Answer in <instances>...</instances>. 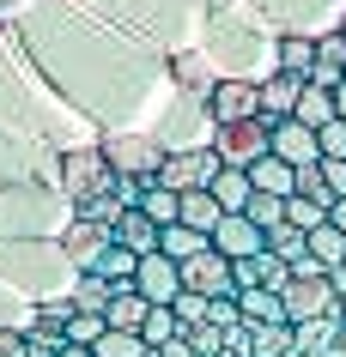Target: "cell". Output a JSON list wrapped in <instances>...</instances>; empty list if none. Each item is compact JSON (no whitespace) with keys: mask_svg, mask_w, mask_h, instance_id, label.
<instances>
[{"mask_svg":"<svg viewBox=\"0 0 346 357\" xmlns=\"http://www.w3.org/2000/svg\"><path fill=\"white\" fill-rule=\"evenodd\" d=\"M291 357H310V351H291Z\"/></svg>","mask_w":346,"mask_h":357,"instance_id":"obj_42","label":"cell"},{"mask_svg":"<svg viewBox=\"0 0 346 357\" xmlns=\"http://www.w3.org/2000/svg\"><path fill=\"white\" fill-rule=\"evenodd\" d=\"M146 315H152V303L140 297L134 284H115L110 303H103V327H115V333H140V327H146Z\"/></svg>","mask_w":346,"mask_h":357,"instance_id":"obj_12","label":"cell"},{"mask_svg":"<svg viewBox=\"0 0 346 357\" xmlns=\"http://www.w3.org/2000/svg\"><path fill=\"white\" fill-rule=\"evenodd\" d=\"M176 333H182V321H176V309H171V303H152V315H146L140 339H146V345H164V339H176Z\"/></svg>","mask_w":346,"mask_h":357,"instance_id":"obj_33","label":"cell"},{"mask_svg":"<svg viewBox=\"0 0 346 357\" xmlns=\"http://www.w3.org/2000/svg\"><path fill=\"white\" fill-rule=\"evenodd\" d=\"M334 291H340V315H346V266H334Z\"/></svg>","mask_w":346,"mask_h":357,"instance_id":"obj_40","label":"cell"},{"mask_svg":"<svg viewBox=\"0 0 346 357\" xmlns=\"http://www.w3.org/2000/svg\"><path fill=\"white\" fill-rule=\"evenodd\" d=\"M298 121H304V128H316L322 133L328 121H334V91H328V85H316V79H304V91H298Z\"/></svg>","mask_w":346,"mask_h":357,"instance_id":"obj_21","label":"cell"},{"mask_svg":"<svg viewBox=\"0 0 346 357\" xmlns=\"http://www.w3.org/2000/svg\"><path fill=\"white\" fill-rule=\"evenodd\" d=\"M340 327H346L340 315L298 321V327H291V345H298V351H310V357H328V351H334V339H340Z\"/></svg>","mask_w":346,"mask_h":357,"instance_id":"obj_14","label":"cell"},{"mask_svg":"<svg viewBox=\"0 0 346 357\" xmlns=\"http://www.w3.org/2000/svg\"><path fill=\"white\" fill-rule=\"evenodd\" d=\"M334 115H340V121H346V79H340V85H334Z\"/></svg>","mask_w":346,"mask_h":357,"instance_id":"obj_39","label":"cell"},{"mask_svg":"<svg viewBox=\"0 0 346 357\" xmlns=\"http://www.w3.org/2000/svg\"><path fill=\"white\" fill-rule=\"evenodd\" d=\"M134 206L146 212V218H152L158 230H164V225H176V212H182V194H176V188H164V182H146Z\"/></svg>","mask_w":346,"mask_h":357,"instance_id":"obj_25","label":"cell"},{"mask_svg":"<svg viewBox=\"0 0 346 357\" xmlns=\"http://www.w3.org/2000/svg\"><path fill=\"white\" fill-rule=\"evenodd\" d=\"M316 139H322V158H346V121H340V115H334Z\"/></svg>","mask_w":346,"mask_h":357,"instance_id":"obj_37","label":"cell"},{"mask_svg":"<svg viewBox=\"0 0 346 357\" xmlns=\"http://www.w3.org/2000/svg\"><path fill=\"white\" fill-rule=\"evenodd\" d=\"M97 339H103V315H97V309H73V321H67V345H85V351H92Z\"/></svg>","mask_w":346,"mask_h":357,"instance_id":"obj_34","label":"cell"},{"mask_svg":"<svg viewBox=\"0 0 346 357\" xmlns=\"http://www.w3.org/2000/svg\"><path fill=\"white\" fill-rule=\"evenodd\" d=\"M268 133H273L268 115H255V121H212V139H207V146L219 151V164L250 169L255 158H268Z\"/></svg>","mask_w":346,"mask_h":357,"instance_id":"obj_2","label":"cell"},{"mask_svg":"<svg viewBox=\"0 0 346 357\" xmlns=\"http://www.w3.org/2000/svg\"><path fill=\"white\" fill-rule=\"evenodd\" d=\"M158 236H164V230H158L140 206H128L122 218H115V243H122V248H134V255H152V248H158Z\"/></svg>","mask_w":346,"mask_h":357,"instance_id":"obj_15","label":"cell"},{"mask_svg":"<svg viewBox=\"0 0 346 357\" xmlns=\"http://www.w3.org/2000/svg\"><path fill=\"white\" fill-rule=\"evenodd\" d=\"M328 206H334V194H286V225L322 230L328 225Z\"/></svg>","mask_w":346,"mask_h":357,"instance_id":"obj_23","label":"cell"},{"mask_svg":"<svg viewBox=\"0 0 346 357\" xmlns=\"http://www.w3.org/2000/svg\"><path fill=\"white\" fill-rule=\"evenodd\" d=\"M171 73H176V85H189V91H201V97L219 85V67H212L201 49H182V55H171Z\"/></svg>","mask_w":346,"mask_h":357,"instance_id":"obj_17","label":"cell"},{"mask_svg":"<svg viewBox=\"0 0 346 357\" xmlns=\"http://www.w3.org/2000/svg\"><path fill=\"white\" fill-rule=\"evenodd\" d=\"M268 151H273V158H286L291 169H304V164L322 158V139H316V128H304L298 115H280L273 133H268Z\"/></svg>","mask_w":346,"mask_h":357,"instance_id":"obj_9","label":"cell"},{"mask_svg":"<svg viewBox=\"0 0 346 357\" xmlns=\"http://www.w3.org/2000/svg\"><path fill=\"white\" fill-rule=\"evenodd\" d=\"M110 291H115V284L103 279V273H79V279H73V309H97V315H103Z\"/></svg>","mask_w":346,"mask_h":357,"instance_id":"obj_32","label":"cell"},{"mask_svg":"<svg viewBox=\"0 0 346 357\" xmlns=\"http://www.w3.org/2000/svg\"><path fill=\"white\" fill-rule=\"evenodd\" d=\"M250 182L261 194H280V200H286V194H298V169H291L286 158H273V151H268V158H255V164H250Z\"/></svg>","mask_w":346,"mask_h":357,"instance_id":"obj_16","label":"cell"},{"mask_svg":"<svg viewBox=\"0 0 346 357\" xmlns=\"http://www.w3.org/2000/svg\"><path fill=\"white\" fill-rule=\"evenodd\" d=\"M92 357H152V345L140 333H115V327H103V339L92 345Z\"/></svg>","mask_w":346,"mask_h":357,"instance_id":"obj_29","label":"cell"},{"mask_svg":"<svg viewBox=\"0 0 346 357\" xmlns=\"http://www.w3.org/2000/svg\"><path fill=\"white\" fill-rule=\"evenodd\" d=\"M110 243H115V230L110 225H92V218H79V212H73V225L61 230V255H67L79 273H97V261L110 255Z\"/></svg>","mask_w":346,"mask_h":357,"instance_id":"obj_6","label":"cell"},{"mask_svg":"<svg viewBox=\"0 0 346 357\" xmlns=\"http://www.w3.org/2000/svg\"><path fill=\"white\" fill-rule=\"evenodd\" d=\"M273 67L310 79V67H316V37H280V61H273Z\"/></svg>","mask_w":346,"mask_h":357,"instance_id":"obj_27","label":"cell"},{"mask_svg":"<svg viewBox=\"0 0 346 357\" xmlns=\"http://www.w3.org/2000/svg\"><path fill=\"white\" fill-rule=\"evenodd\" d=\"M268 255H280V261H304L310 255V230H298V225H280V230H268Z\"/></svg>","mask_w":346,"mask_h":357,"instance_id":"obj_28","label":"cell"},{"mask_svg":"<svg viewBox=\"0 0 346 357\" xmlns=\"http://www.w3.org/2000/svg\"><path fill=\"white\" fill-rule=\"evenodd\" d=\"M328 357H346V327H340V339H334V351H328Z\"/></svg>","mask_w":346,"mask_h":357,"instance_id":"obj_41","label":"cell"},{"mask_svg":"<svg viewBox=\"0 0 346 357\" xmlns=\"http://www.w3.org/2000/svg\"><path fill=\"white\" fill-rule=\"evenodd\" d=\"M250 194H255L250 169L219 164V176H212V200H219V206H225V212H243V206H250Z\"/></svg>","mask_w":346,"mask_h":357,"instance_id":"obj_19","label":"cell"},{"mask_svg":"<svg viewBox=\"0 0 346 357\" xmlns=\"http://www.w3.org/2000/svg\"><path fill=\"white\" fill-rule=\"evenodd\" d=\"M298 345H291V321H261L255 327L250 321V357H291Z\"/></svg>","mask_w":346,"mask_h":357,"instance_id":"obj_22","label":"cell"},{"mask_svg":"<svg viewBox=\"0 0 346 357\" xmlns=\"http://www.w3.org/2000/svg\"><path fill=\"white\" fill-rule=\"evenodd\" d=\"M340 31H346V24H340Z\"/></svg>","mask_w":346,"mask_h":357,"instance_id":"obj_43","label":"cell"},{"mask_svg":"<svg viewBox=\"0 0 346 357\" xmlns=\"http://www.w3.org/2000/svg\"><path fill=\"white\" fill-rule=\"evenodd\" d=\"M97 273H103L110 284H134V273H140V255H134V248H122V243H110V255L97 261Z\"/></svg>","mask_w":346,"mask_h":357,"instance_id":"obj_31","label":"cell"},{"mask_svg":"<svg viewBox=\"0 0 346 357\" xmlns=\"http://www.w3.org/2000/svg\"><path fill=\"white\" fill-rule=\"evenodd\" d=\"M243 218H250V225H261V230H280V225H286V200L255 188V194H250V206H243Z\"/></svg>","mask_w":346,"mask_h":357,"instance_id":"obj_30","label":"cell"},{"mask_svg":"<svg viewBox=\"0 0 346 357\" xmlns=\"http://www.w3.org/2000/svg\"><path fill=\"white\" fill-rule=\"evenodd\" d=\"M316 169H322V182L334 200H346V158H316Z\"/></svg>","mask_w":346,"mask_h":357,"instance_id":"obj_36","label":"cell"},{"mask_svg":"<svg viewBox=\"0 0 346 357\" xmlns=\"http://www.w3.org/2000/svg\"><path fill=\"white\" fill-rule=\"evenodd\" d=\"M298 91H304V79H298V73H280V67H273V73L261 79V115H268V121L291 115V109H298Z\"/></svg>","mask_w":346,"mask_h":357,"instance_id":"obj_13","label":"cell"},{"mask_svg":"<svg viewBox=\"0 0 346 357\" xmlns=\"http://www.w3.org/2000/svg\"><path fill=\"white\" fill-rule=\"evenodd\" d=\"M310 261L316 266H346V230H334V225H322V230H310Z\"/></svg>","mask_w":346,"mask_h":357,"instance_id":"obj_26","label":"cell"},{"mask_svg":"<svg viewBox=\"0 0 346 357\" xmlns=\"http://www.w3.org/2000/svg\"><path fill=\"white\" fill-rule=\"evenodd\" d=\"M103 158H110V169H115V176H128V182H158L164 146L146 139V133H110V139H103Z\"/></svg>","mask_w":346,"mask_h":357,"instance_id":"obj_3","label":"cell"},{"mask_svg":"<svg viewBox=\"0 0 346 357\" xmlns=\"http://www.w3.org/2000/svg\"><path fill=\"white\" fill-rule=\"evenodd\" d=\"M182 291H201V297H237L231 255H219V248H201L194 261H182Z\"/></svg>","mask_w":346,"mask_h":357,"instance_id":"obj_8","label":"cell"},{"mask_svg":"<svg viewBox=\"0 0 346 357\" xmlns=\"http://www.w3.org/2000/svg\"><path fill=\"white\" fill-rule=\"evenodd\" d=\"M280 303H286V321L298 327V321H316V315H340V291H334V273L328 266H316L304 255V261L291 266V284L280 291ZM346 321V315H340Z\"/></svg>","mask_w":346,"mask_h":357,"instance_id":"obj_1","label":"cell"},{"mask_svg":"<svg viewBox=\"0 0 346 357\" xmlns=\"http://www.w3.org/2000/svg\"><path fill=\"white\" fill-rule=\"evenodd\" d=\"M219 218H225V206L212 200V188H189L182 194V212H176V225H189V230H219Z\"/></svg>","mask_w":346,"mask_h":357,"instance_id":"obj_18","label":"cell"},{"mask_svg":"<svg viewBox=\"0 0 346 357\" xmlns=\"http://www.w3.org/2000/svg\"><path fill=\"white\" fill-rule=\"evenodd\" d=\"M328 225H334V230H346V200H334V206H328Z\"/></svg>","mask_w":346,"mask_h":357,"instance_id":"obj_38","label":"cell"},{"mask_svg":"<svg viewBox=\"0 0 346 357\" xmlns=\"http://www.w3.org/2000/svg\"><path fill=\"white\" fill-rule=\"evenodd\" d=\"M134 291H140V297H146V303H171L176 291H182V266H176L171 255H158V248H152V255H140Z\"/></svg>","mask_w":346,"mask_h":357,"instance_id":"obj_10","label":"cell"},{"mask_svg":"<svg viewBox=\"0 0 346 357\" xmlns=\"http://www.w3.org/2000/svg\"><path fill=\"white\" fill-rule=\"evenodd\" d=\"M207 115L212 121H255L261 115V85L255 79H219L207 91Z\"/></svg>","mask_w":346,"mask_h":357,"instance_id":"obj_7","label":"cell"},{"mask_svg":"<svg viewBox=\"0 0 346 357\" xmlns=\"http://www.w3.org/2000/svg\"><path fill=\"white\" fill-rule=\"evenodd\" d=\"M171 309H176V321H182V327H201V321H212V297H201V291H176Z\"/></svg>","mask_w":346,"mask_h":357,"instance_id":"obj_35","label":"cell"},{"mask_svg":"<svg viewBox=\"0 0 346 357\" xmlns=\"http://www.w3.org/2000/svg\"><path fill=\"white\" fill-rule=\"evenodd\" d=\"M212 248H219V255H231V261H250V255H261V248H268V230L250 225L243 212H225V218H219V230H212Z\"/></svg>","mask_w":346,"mask_h":357,"instance_id":"obj_11","label":"cell"},{"mask_svg":"<svg viewBox=\"0 0 346 357\" xmlns=\"http://www.w3.org/2000/svg\"><path fill=\"white\" fill-rule=\"evenodd\" d=\"M237 315L243 321H286V303H280V291H268V284H243L237 291Z\"/></svg>","mask_w":346,"mask_h":357,"instance_id":"obj_20","label":"cell"},{"mask_svg":"<svg viewBox=\"0 0 346 357\" xmlns=\"http://www.w3.org/2000/svg\"><path fill=\"white\" fill-rule=\"evenodd\" d=\"M201 248H212V236H207V230H189V225H164V236H158V255H171L176 266L194 261Z\"/></svg>","mask_w":346,"mask_h":357,"instance_id":"obj_24","label":"cell"},{"mask_svg":"<svg viewBox=\"0 0 346 357\" xmlns=\"http://www.w3.org/2000/svg\"><path fill=\"white\" fill-rule=\"evenodd\" d=\"M212 176H219V151L212 146H189V151H164V164H158V182L176 194L189 188H212Z\"/></svg>","mask_w":346,"mask_h":357,"instance_id":"obj_5","label":"cell"},{"mask_svg":"<svg viewBox=\"0 0 346 357\" xmlns=\"http://www.w3.org/2000/svg\"><path fill=\"white\" fill-rule=\"evenodd\" d=\"M61 188H67V200H92V194H103V188H115V169H110V158H103V146H85V151H67L61 158Z\"/></svg>","mask_w":346,"mask_h":357,"instance_id":"obj_4","label":"cell"}]
</instances>
